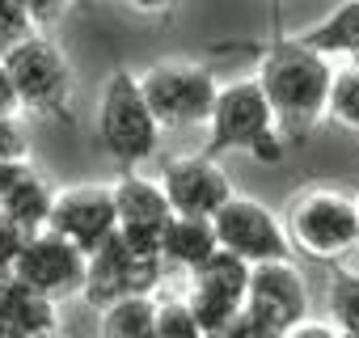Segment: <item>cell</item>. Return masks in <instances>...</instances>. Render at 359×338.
I'll return each mask as SVG.
<instances>
[{
	"label": "cell",
	"mask_w": 359,
	"mask_h": 338,
	"mask_svg": "<svg viewBox=\"0 0 359 338\" xmlns=\"http://www.w3.org/2000/svg\"><path fill=\"white\" fill-rule=\"evenodd\" d=\"M330 55L304 47L300 39H283L271 43V51L262 55V72L258 85L271 102L275 123H283L287 140H300L317 114H325V93H330Z\"/></svg>",
	"instance_id": "6da1fadb"
},
{
	"label": "cell",
	"mask_w": 359,
	"mask_h": 338,
	"mask_svg": "<svg viewBox=\"0 0 359 338\" xmlns=\"http://www.w3.org/2000/svg\"><path fill=\"white\" fill-rule=\"evenodd\" d=\"M97 135H102V148L135 169L144 165L156 144H161V123L152 119L144 93H140V81L131 72H114L106 81V93H102V114H97Z\"/></svg>",
	"instance_id": "7a4b0ae2"
},
{
	"label": "cell",
	"mask_w": 359,
	"mask_h": 338,
	"mask_svg": "<svg viewBox=\"0 0 359 338\" xmlns=\"http://www.w3.org/2000/svg\"><path fill=\"white\" fill-rule=\"evenodd\" d=\"M0 64L9 68L18 102L26 110H43V114H68V89H72V72L64 51L43 39L30 34L22 43H13L9 51H0Z\"/></svg>",
	"instance_id": "3957f363"
},
{
	"label": "cell",
	"mask_w": 359,
	"mask_h": 338,
	"mask_svg": "<svg viewBox=\"0 0 359 338\" xmlns=\"http://www.w3.org/2000/svg\"><path fill=\"white\" fill-rule=\"evenodd\" d=\"M216 76L199 64H156L144 81L140 93L161 127H195L208 123L212 102H216Z\"/></svg>",
	"instance_id": "277c9868"
},
{
	"label": "cell",
	"mask_w": 359,
	"mask_h": 338,
	"mask_svg": "<svg viewBox=\"0 0 359 338\" xmlns=\"http://www.w3.org/2000/svg\"><path fill=\"white\" fill-rule=\"evenodd\" d=\"M287 237L313 258H338L359 241V203L338 191H317L292 203Z\"/></svg>",
	"instance_id": "5b68a950"
},
{
	"label": "cell",
	"mask_w": 359,
	"mask_h": 338,
	"mask_svg": "<svg viewBox=\"0 0 359 338\" xmlns=\"http://www.w3.org/2000/svg\"><path fill=\"white\" fill-rule=\"evenodd\" d=\"M212 229H216V241H220L224 250L241 254L250 266L292 258V237H287V229H283L258 199L229 195V199L220 203V212L212 216Z\"/></svg>",
	"instance_id": "8992f818"
},
{
	"label": "cell",
	"mask_w": 359,
	"mask_h": 338,
	"mask_svg": "<svg viewBox=\"0 0 359 338\" xmlns=\"http://www.w3.org/2000/svg\"><path fill=\"white\" fill-rule=\"evenodd\" d=\"M208 127H212V140H208L212 152H250L266 131H275V114L258 76L216 89Z\"/></svg>",
	"instance_id": "52a82bcc"
},
{
	"label": "cell",
	"mask_w": 359,
	"mask_h": 338,
	"mask_svg": "<svg viewBox=\"0 0 359 338\" xmlns=\"http://www.w3.org/2000/svg\"><path fill=\"white\" fill-rule=\"evenodd\" d=\"M156 279H161V258L135 254V250L127 245V237L114 229V233L89 254L81 292H85L93 304H114V300H123V296H148Z\"/></svg>",
	"instance_id": "ba28073f"
},
{
	"label": "cell",
	"mask_w": 359,
	"mask_h": 338,
	"mask_svg": "<svg viewBox=\"0 0 359 338\" xmlns=\"http://www.w3.org/2000/svg\"><path fill=\"white\" fill-rule=\"evenodd\" d=\"M85 266H89V258L68 237H60L51 229H39V233L26 237V245H22V254H18V262H13L9 275H18L22 283H30L34 292H43V296L55 300V296L81 292Z\"/></svg>",
	"instance_id": "9c48e42d"
},
{
	"label": "cell",
	"mask_w": 359,
	"mask_h": 338,
	"mask_svg": "<svg viewBox=\"0 0 359 338\" xmlns=\"http://www.w3.org/2000/svg\"><path fill=\"white\" fill-rule=\"evenodd\" d=\"M47 229L68 237L85 258L118 229V212H114V191L106 187H72L64 195H55Z\"/></svg>",
	"instance_id": "30bf717a"
},
{
	"label": "cell",
	"mask_w": 359,
	"mask_h": 338,
	"mask_svg": "<svg viewBox=\"0 0 359 338\" xmlns=\"http://www.w3.org/2000/svg\"><path fill=\"white\" fill-rule=\"evenodd\" d=\"M241 304L254 309L262 321H271L279 334H287L309 313V288H304L300 271L292 266V258L258 262V266H250V283H245V300Z\"/></svg>",
	"instance_id": "8fae6325"
},
{
	"label": "cell",
	"mask_w": 359,
	"mask_h": 338,
	"mask_svg": "<svg viewBox=\"0 0 359 338\" xmlns=\"http://www.w3.org/2000/svg\"><path fill=\"white\" fill-rule=\"evenodd\" d=\"M114 212H118V233L127 237V245L144 258H161V233L173 216L161 182L127 174L114 187Z\"/></svg>",
	"instance_id": "7c38bea8"
},
{
	"label": "cell",
	"mask_w": 359,
	"mask_h": 338,
	"mask_svg": "<svg viewBox=\"0 0 359 338\" xmlns=\"http://www.w3.org/2000/svg\"><path fill=\"white\" fill-rule=\"evenodd\" d=\"M161 191H165L173 216H208L212 220L220 212V203L233 195V182L212 156H182L165 169Z\"/></svg>",
	"instance_id": "4fadbf2b"
},
{
	"label": "cell",
	"mask_w": 359,
	"mask_h": 338,
	"mask_svg": "<svg viewBox=\"0 0 359 338\" xmlns=\"http://www.w3.org/2000/svg\"><path fill=\"white\" fill-rule=\"evenodd\" d=\"M0 330L9 338H39L55 330V304L51 296L34 292L18 275H0Z\"/></svg>",
	"instance_id": "5bb4252c"
},
{
	"label": "cell",
	"mask_w": 359,
	"mask_h": 338,
	"mask_svg": "<svg viewBox=\"0 0 359 338\" xmlns=\"http://www.w3.org/2000/svg\"><path fill=\"white\" fill-rule=\"evenodd\" d=\"M216 245L220 241H216V229L208 216H169V224L161 233V266L195 271Z\"/></svg>",
	"instance_id": "9a60e30c"
},
{
	"label": "cell",
	"mask_w": 359,
	"mask_h": 338,
	"mask_svg": "<svg viewBox=\"0 0 359 338\" xmlns=\"http://www.w3.org/2000/svg\"><path fill=\"white\" fill-rule=\"evenodd\" d=\"M51 203H55V195H51V187L34 174V169H30V174H26L22 182H13L5 195H0V212H5L18 229H26V233L47 229Z\"/></svg>",
	"instance_id": "2e32d148"
},
{
	"label": "cell",
	"mask_w": 359,
	"mask_h": 338,
	"mask_svg": "<svg viewBox=\"0 0 359 338\" xmlns=\"http://www.w3.org/2000/svg\"><path fill=\"white\" fill-rule=\"evenodd\" d=\"M195 288L199 292H216V296H229V300H245V283H250V262L241 258V254H233V250H224V245H216L195 271Z\"/></svg>",
	"instance_id": "e0dca14e"
},
{
	"label": "cell",
	"mask_w": 359,
	"mask_h": 338,
	"mask_svg": "<svg viewBox=\"0 0 359 338\" xmlns=\"http://www.w3.org/2000/svg\"><path fill=\"white\" fill-rule=\"evenodd\" d=\"M304 47L321 51V55H346L359 43V0H346L342 9H334L325 22H317L313 30L300 34Z\"/></svg>",
	"instance_id": "ac0fdd59"
},
{
	"label": "cell",
	"mask_w": 359,
	"mask_h": 338,
	"mask_svg": "<svg viewBox=\"0 0 359 338\" xmlns=\"http://www.w3.org/2000/svg\"><path fill=\"white\" fill-rule=\"evenodd\" d=\"M156 330V300L152 296H123L106 304L102 334L106 338H152Z\"/></svg>",
	"instance_id": "d6986e66"
},
{
	"label": "cell",
	"mask_w": 359,
	"mask_h": 338,
	"mask_svg": "<svg viewBox=\"0 0 359 338\" xmlns=\"http://www.w3.org/2000/svg\"><path fill=\"white\" fill-rule=\"evenodd\" d=\"M325 114H330V119H338L342 127L359 131V68H346V72L330 76Z\"/></svg>",
	"instance_id": "ffe728a7"
},
{
	"label": "cell",
	"mask_w": 359,
	"mask_h": 338,
	"mask_svg": "<svg viewBox=\"0 0 359 338\" xmlns=\"http://www.w3.org/2000/svg\"><path fill=\"white\" fill-rule=\"evenodd\" d=\"M330 313L342 334H359V275L338 271L330 283Z\"/></svg>",
	"instance_id": "44dd1931"
},
{
	"label": "cell",
	"mask_w": 359,
	"mask_h": 338,
	"mask_svg": "<svg viewBox=\"0 0 359 338\" xmlns=\"http://www.w3.org/2000/svg\"><path fill=\"white\" fill-rule=\"evenodd\" d=\"M191 313H195V321H199V330L203 334H224V325L237 317V300H229V296H216V292H191Z\"/></svg>",
	"instance_id": "7402d4cb"
},
{
	"label": "cell",
	"mask_w": 359,
	"mask_h": 338,
	"mask_svg": "<svg viewBox=\"0 0 359 338\" xmlns=\"http://www.w3.org/2000/svg\"><path fill=\"white\" fill-rule=\"evenodd\" d=\"M152 338H203V330H199V321H195L187 300H165V304H156Z\"/></svg>",
	"instance_id": "603a6c76"
},
{
	"label": "cell",
	"mask_w": 359,
	"mask_h": 338,
	"mask_svg": "<svg viewBox=\"0 0 359 338\" xmlns=\"http://www.w3.org/2000/svg\"><path fill=\"white\" fill-rule=\"evenodd\" d=\"M30 34H34V22H30L26 0H0V51H9L13 43Z\"/></svg>",
	"instance_id": "cb8c5ba5"
},
{
	"label": "cell",
	"mask_w": 359,
	"mask_h": 338,
	"mask_svg": "<svg viewBox=\"0 0 359 338\" xmlns=\"http://www.w3.org/2000/svg\"><path fill=\"white\" fill-rule=\"evenodd\" d=\"M224 338H283V334H279L271 321H262L254 309H245V304H241V309H237V317L224 325Z\"/></svg>",
	"instance_id": "d4e9b609"
},
{
	"label": "cell",
	"mask_w": 359,
	"mask_h": 338,
	"mask_svg": "<svg viewBox=\"0 0 359 338\" xmlns=\"http://www.w3.org/2000/svg\"><path fill=\"white\" fill-rule=\"evenodd\" d=\"M30 135L13 114H0V161H26Z\"/></svg>",
	"instance_id": "484cf974"
},
{
	"label": "cell",
	"mask_w": 359,
	"mask_h": 338,
	"mask_svg": "<svg viewBox=\"0 0 359 338\" xmlns=\"http://www.w3.org/2000/svg\"><path fill=\"white\" fill-rule=\"evenodd\" d=\"M26 229H18L5 212H0V275L5 271H13V262H18V254H22V245H26Z\"/></svg>",
	"instance_id": "4316f807"
},
{
	"label": "cell",
	"mask_w": 359,
	"mask_h": 338,
	"mask_svg": "<svg viewBox=\"0 0 359 338\" xmlns=\"http://www.w3.org/2000/svg\"><path fill=\"white\" fill-rule=\"evenodd\" d=\"M26 9H30L34 26H55L68 13V0H26Z\"/></svg>",
	"instance_id": "83f0119b"
},
{
	"label": "cell",
	"mask_w": 359,
	"mask_h": 338,
	"mask_svg": "<svg viewBox=\"0 0 359 338\" xmlns=\"http://www.w3.org/2000/svg\"><path fill=\"white\" fill-rule=\"evenodd\" d=\"M22 110V102H18V89H13V76H9V68L0 64V114H18Z\"/></svg>",
	"instance_id": "f1b7e54d"
},
{
	"label": "cell",
	"mask_w": 359,
	"mask_h": 338,
	"mask_svg": "<svg viewBox=\"0 0 359 338\" xmlns=\"http://www.w3.org/2000/svg\"><path fill=\"white\" fill-rule=\"evenodd\" d=\"M283 338H338L330 325H309V321H300V325H292Z\"/></svg>",
	"instance_id": "f546056e"
},
{
	"label": "cell",
	"mask_w": 359,
	"mask_h": 338,
	"mask_svg": "<svg viewBox=\"0 0 359 338\" xmlns=\"http://www.w3.org/2000/svg\"><path fill=\"white\" fill-rule=\"evenodd\" d=\"M127 9H135V13H161V9H169V5H177V0H123Z\"/></svg>",
	"instance_id": "4dcf8cb0"
},
{
	"label": "cell",
	"mask_w": 359,
	"mask_h": 338,
	"mask_svg": "<svg viewBox=\"0 0 359 338\" xmlns=\"http://www.w3.org/2000/svg\"><path fill=\"white\" fill-rule=\"evenodd\" d=\"M346 55H351V60H355V68H359V43H355V47H351Z\"/></svg>",
	"instance_id": "1f68e13d"
},
{
	"label": "cell",
	"mask_w": 359,
	"mask_h": 338,
	"mask_svg": "<svg viewBox=\"0 0 359 338\" xmlns=\"http://www.w3.org/2000/svg\"><path fill=\"white\" fill-rule=\"evenodd\" d=\"M338 338H359V334H342V330H338Z\"/></svg>",
	"instance_id": "d6a6232c"
},
{
	"label": "cell",
	"mask_w": 359,
	"mask_h": 338,
	"mask_svg": "<svg viewBox=\"0 0 359 338\" xmlns=\"http://www.w3.org/2000/svg\"><path fill=\"white\" fill-rule=\"evenodd\" d=\"M39 338H55V330H51V334H39Z\"/></svg>",
	"instance_id": "836d02e7"
},
{
	"label": "cell",
	"mask_w": 359,
	"mask_h": 338,
	"mask_svg": "<svg viewBox=\"0 0 359 338\" xmlns=\"http://www.w3.org/2000/svg\"><path fill=\"white\" fill-rule=\"evenodd\" d=\"M203 338H224V334H203Z\"/></svg>",
	"instance_id": "e575fe53"
},
{
	"label": "cell",
	"mask_w": 359,
	"mask_h": 338,
	"mask_svg": "<svg viewBox=\"0 0 359 338\" xmlns=\"http://www.w3.org/2000/svg\"><path fill=\"white\" fill-rule=\"evenodd\" d=\"M0 338H9V334H5V330H0Z\"/></svg>",
	"instance_id": "d590c367"
},
{
	"label": "cell",
	"mask_w": 359,
	"mask_h": 338,
	"mask_svg": "<svg viewBox=\"0 0 359 338\" xmlns=\"http://www.w3.org/2000/svg\"><path fill=\"white\" fill-rule=\"evenodd\" d=\"M355 203H359V199H355Z\"/></svg>",
	"instance_id": "8d00e7d4"
}]
</instances>
